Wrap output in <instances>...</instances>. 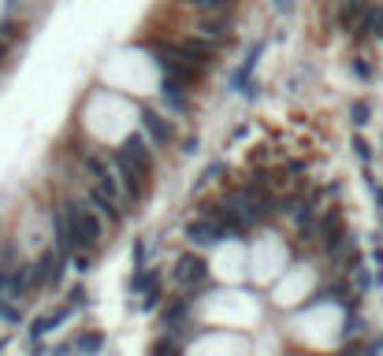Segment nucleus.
I'll list each match as a JSON object with an SVG mask.
<instances>
[{
  "label": "nucleus",
  "mask_w": 383,
  "mask_h": 356,
  "mask_svg": "<svg viewBox=\"0 0 383 356\" xmlns=\"http://www.w3.org/2000/svg\"><path fill=\"white\" fill-rule=\"evenodd\" d=\"M350 71H353V75H358V78H364V82L372 78V67H369V60H364V56H353Z\"/></svg>",
  "instance_id": "24"
},
{
  "label": "nucleus",
  "mask_w": 383,
  "mask_h": 356,
  "mask_svg": "<svg viewBox=\"0 0 383 356\" xmlns=\"http://www.w3.org/2000/svg\"><path fill=\"white\" fill-rule=\"evenodd\" d=\"M179 4L197 15H231L234 12V0H179Z\"/></svg>",
  "instance_id": "13"
},
{
  "label": "nucleus",
  "mask_w": 383,
  "mask_h": 356,
  "mask_svg": "<svg viewBox=\"0 0 383 356\" xmlns=\"http://www.w3.org/2000/svg\"><path fill=\"white\" fill-rule=\"evenodd\" d=\"M71 353H75V345H71V342H67V345H56V349H52V356H71Z\"/></svg>",
  "instance_id": "28"
},
{
  "label": "nucleus",
  "mask_w": 383,
  "mask_h": 356,
  "mask_svg": "<svg viewBox=\"0 0 383 356\" xmlns=\"http://www.w3.org/2000/svg\"><path fill=\"white\" fill-rule=\"evenodd\" d=\"M67 305H71V308H89L86 286H71V289H67Z\"/></svg>",
  "instance_id": "21"
},
{
  "label": "nucleus",
  "mask_w": 383,
  "mask_h": 356,
  "mask_svg": "<svg viewBox=\"0 0 383 356\" xmlns=\"http://www.w3.org/2000/svg\"><path fill=\"white\" fill-rule=\"evenodd\" d=\"M112 167H116V175H120V186H123V200L131 208H138L145 193H149V186H153V167L149 163H142V160H134V156H127L123 149H116L112 152Z\"/></svg>",
  "instance_id": "2"
},
{
  "label": "nucleus",
  "mask_w": 383,
  "mask_h": 356,
  "mask_svg": "<svg viewBox=\"0 0 383 356\" xmlns=\"http://www.w3.org/2000/svg\"><path fill=\"white\" fill-rule=\"evenodd\" d=\"M86 200H89V204H94V212L101 215L108 226H123V212H120V200H116L112 193H105L101 186H89Z\"/></svg>",
  "instance_id": "8"
},
{
  "label": "nucleus",
  "mask_w": 383,
  "mask_h": 356,
  "mask_svg": "<svg viewBox=\"0 0 383 356\" xmlns=\"http://www.w3.org/2000/svg\"><path fill=\"white\" fill-rule=\"evenodd\" d=\"M160 305H164V286H153L142 294V312H153V308H160Z\"/></svg>",
  "instance_id": "18"
},
{
  "label": "nucleus",
  "mask_w": 383,
  "mask_h": 356,
  "mask_svg": "<svg viewBox=\"0 0 383 356\" xmlns=\"http://www.w3.org/2000/svg\"><path fill=\"white\" fill-rule=\"evenodd\" d=\"M182 234H186V241L194 245V249H212V245H220V226L205 215L190 219V223L182 226Z\"/></svg>",
  "instance_id": "7"
},
{
  "label": "nucleus",
  "mask_w": 383,
  "mask_h": 356,
  "mask_svg": "<svg viewBox=\"0 0 383 356\" xmlns=\"http://www.w3.org/2000/svg\"><path fill=\"white\" fill-rule=\"evenodd\" d=\"M120 149L127 152V156H134V160H142V163H149V167H153V145H149L145 134H127Z\"/></svg>",
  "instance_id": "12"
},
{
  "label": "nucleus",
  "mask_w": 383,
  "mask_h": 356,
  "mask_svg": "<svg viewBox=\"0 0 383 356\" xmlns=\"http://www.w3.org/2000/svg\"><path fill=\"white\" fill-rule=\"evenodd\" d=\"M372 193H376V204L383 208V186H376V189H372Z\"/></svg>",
  "instance_id": "29"
},
{
  "label": "nucleus",
  "mask_w": 383,
  "mask_h": 356,
  "mask_svg": "<svg viewBox=\"0 0 383 356\" xmlns=\"http://www.w3.org/2000/svg\"><path fill=\"white\" fill-rule=\"evenodd\" d=\"M194 30L201 34V38L216 41V45H231V38H234V12L231 15H197Z\"/></svg>",
  "instance_id": "6"
},
{
  "label": "nucleus",
  "mask_w": 383,
  "mask_h": 356,
  "mask_svg": "<svg viewBox=\"0 0 383 356\" xmlns=\"http://www.w3.org/2000/svg\"><path fill=\"white\" fill-rule=\"evenodd\" d=\"M60 208H63V215H67V226H71V234H75L78 252H97L101 249L105 219L94 212V204H89V200H78V197H67Z\"/></svg>",
  "instance_id": "1"
},
{
  "label": "nucleus",
  "mask_w": 383,
  "mask_h": 356,
  "mask_svg": "<svg viewBox=\"0 0 383 356\" xmlns=\"http://www.w3.org/2000/svg\"><path fill=\"white\" fill-rule=\"evenodd\" d=\"M171 278H175V286L182 289V294H194V286H201V282H208V263L201 252H179L175 263H171Z\"/></svg>",
  "instance_id": "3"
},
{
  "label": "nucleus",
  "mask_w": 383,
  "mask_h": 356,
  "mask_svg": "<svg viewBox=\"0 0 383 356\" xmlns=\"http://www.w3.org/2000/svg\"><path fill=\"white\" fill-rule=\"evenodd\" d=\"M194 300H197L194 294H182V297H175V300H168V305H164V312H160V327H164V331H175L182 319L190 316Z\"/></svg>",
  "instance_id": "10"
},
{
  "label": "nucleus",
  "mask_w": 383,
  "mask_h": 356,
  "mask_svg": "<svg viewBox=\"0 0 383 356\" xmlns=\"http://www.w3.org/2000/svg\"><path fill=\"white\" fill-rule=\"evenodd\" d=\"M71 345H75L78 356H97V353L105 349V334H101V331H82Z\"/></svg>",
  "instance_id": "14"
},
{
  "label": "nucleus",
  "mask_w": 383,
  "mask_h": 356,
  "mask_svg": "<svg viewBox=\"0 0 383 356\" xmlns=\"http://www.w3.org/2000/svg\"><path fill=\"white\" fill-rule=\"evenodd\" d=\"M149 356H182V342L168 331V334H160L157 342L149 345Z\"/></svg>",
  "instance_id": "15"
},
{
  "label": "nucleus",
  "mask_w": 383,
  "mask_h": 356,
  "mask_svg": "<svg viewBox=\"0 0 383 356\" xmlns=\"http://www.w3.org/2000/svg\"><path fill=\"white\" fill-rule=\"evenodd\" d=\"M175 49H179V56L186 60L190 67H197V71L216 67V56H220V45L208 41V38H201V34H190V38L175 41Z\"/></svg>",
  "instance_id": "4"
},
{
  "label": "nucleus",
  "mask_w": 383,
  "mask_h": 356,
  "mask_svg": "<svg viewBox=\"0 0 383 356\" xmlns=\"http://www.w3.org/2000/svg\"><path fill=\"white\" fill-rule=\"evenodd\" d=\"M223 171H227V163H223V160H216V163H208V167L201 171V182H197V186H205V182H212L216 175H223Z\"/></svg>",
  "instance_id": "23"
},
{
  "label": "nucleus",
  "mask_w": 383,
  "mask_h": 356,
  "mask_svg": "<svg viewBox=\"0 0 383 356\" xmlns=\"http://www.w3.org/2000/svg\"><path fill=\"white\" fill-rule=\"evenodd\" d=\"M242 97H245V100H257V97H261V86H257V82H250V86L242 89Z\"/></svg>",
  "instance_id": "27"
},
{
  "label": "nucleus",
  "mask_w": 383,
  "mask_h": 356,
  "mask_svg": "<svg viewBox=\"0 0 383 356\" xmlns=\"http://www.w3.org/2000/svg\"><path fill=\"white\" fill-rule=\"evenodd\" d=\"M67 263L78 271V275H89V271H94V252H75Z\"/></svg>",
  "instance_id": "20"
},
{
  "label": "nucleus",
  "mask_w": 383,
  "mask_h": 356,
  "mask_svg": "<svg viewBox=\"0 0 383 356\" xmlns=\"http://www.w3.org/2000/svg\"><path fill=\"white\" fill-rule=\"evenodd\" d=\"M142 134L149 138V145L153 149H168V145H175V138H179V126L171 123L168 115H160V112H153L149 104L142 108Z\"/></svg>",
  "instance_id": "5"
},
{
  "label": "nucleus",
  "mask_w": 383,
  "mask_h": 356,
  "mask_svg": "<svg viewBox=\"0 0 383 356\" xmlns=\"http://www.w3.org/2000/svg\"><path fill=\"white\" fill-rule=\"evenodd\" d=\"M272 8H276L279 15H290L294 12V0H272Z\"/></svg>",
  "instance_id": "26"
},
{
  "label": "nucleus",
  "mask_w": 383,
  "mask_h": 356,
  "mask_svg": "<svg viewBox=\"0 0 383 356\" xmlns=\"http://www.w3.org/2000/svg\"><path fill=\"white\" fill-rule=\"evenodd\" d=\"M353 152H358V160H361V163H372V145L364 141L361 134H358V138H353Z\"/></svg>",
  "instance_id": "22"
},
{
  "label": "nucleus",
  "mask_w": 383,
  "mask_h": 356,
  "mask_svg": "<svg viewBox=\"0 0 383 356\" xmlns=\"http://www.w3.org/2000/svg\"><path fill=\"white\" fill-rule=\"evenodd\" d=\"M261 52H264V41H253V45H250V52H245V60L239 63V71H234V78H231V89H234V93H242V89L253 82V71H257Z\"/></svg>",
  "instance_id": "11"
},
{
  "label": "nucleus",
  "mask_w": 383,
  "mask_h": 356,
  "mask_svg": "<svg viewBox=\"0 0 383 356\" xmlns=\"http://www.w3.org/2000/svg\"><path fill=\"white\" fill-rule=\"evenodd\" d=\"M153 286H160V275L157 271H134L131 275V282H127V289H131V294H145V289H153Z\"/></svg>",
  "instance_id": "16"
},
{
  "label": "nucleus",
  "mask_w": 383,
  "mask_h": 356,
  "mask_svg": "<svg viewBox=\"0 0 383 356\" xmlns=\"http://www.w3.org/2000/svg\"><path fill=\"white\" fill-rule=\"evenodd\" d=\"M0 319H4V323H19V319H23V312H19V308H15V305H4V300H0Z\"/></svg>",
  "instance_id": "25"
},
{
  "label": "nucleus",
  "mask_w": 383,
  "mask_h": 356,
  "mask_svg": "<svg viewBox=\"0 0 383 356\" xmlns=\"http://www.w3.org/2000/svg\"><path fill=\"white\" fill-rule=\"evenodd\" d=\"M369 115H372V108L364 104V100H353V104H350V123L353 126H364V123H369Z\"/></svg>",
  "instance_id": "19"
},
{
  "label": "nucleus",
  "mask_w": 383,
  "mask_h": 356,
  "mask_svg": "<svg viewBox=\"0 0 383 356\" xmlns=\"http://www.w3.org/2000/svg\"><path fill=\"white\" fill-rule=\"evenodd\" d=\"M131 257H134V271H145V268H149V241H145V237H134Z\"/></svg>",
  "instance_id": "17"
},
{
  "label": "nucleus",
  "mask_w": 383,
  "mask_h": 356,
  "mask_svg": "<svg viewBox=\"0 0 383 356\" xmlns=\"http://www.w3.org/2000/svg\"><path fill=\"white\" fill-rule=\"evenodd\" d=\"M160 97H164V104H168L175 115H186V112H190V89L182 86V82L160 78Z\"/></svg>",
  "instance_id": "9"
}]
</instances>
